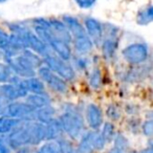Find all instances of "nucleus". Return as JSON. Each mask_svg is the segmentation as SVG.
Wrapping results in <instances>:
<instances>
[{
  "instance_id": "obj_1",
  "label": "nucleus",
  "mask_w": 153,
  "mask_h": 153,
  "mask_svg": "<svg viewBox=\"0 0 153 153\" xmlns=\"http://www.w3.org/2000/svg\"><path fill=\"white\" fill-rule=\"evenodd\" d=\"M36 35L56 53L58 57L65 61H69L71 58V48L68 43L60 39L53 30L51 22L44 19H37L35 21Z\"/></svg>"
},
{
  "instance_id": "obj_2",
  "label": "nucleus",
  "mask_w": 153,
  "mask_h": 153,
  "mask_svg": "<svg viewBox=\"0 0 153 153\" xmlns=\"http://www.w3.org/2000/svg\"><path fill=\"white\" fill-rule=\"evenodd\" d=\"M5 63L10 66L15 76L19 78H30L35 76V70L40 66L42 59L40 56L35 53L33 51L25 48L19 53L12 58H4Z\"/></svg>"
},
{
  "instance_id": "obj_3",
  "label": "nucleus",
  "mask_w": 153,
  "mask_h": 153,
  "mask_svg": "<svg viewBox=\"0 0 153 153\" xmlns=\"http://www.w3.org/2000/svg\"><path fill=\"white\" fill-rule=\"evenodd\" d=\"M62 130L70 138L76 140L84 131V117L76 106L67 104L59 119Z\"/></svg>"
},
{
  "instance_id": "obj_4",
  "label": "nucleus",
  "mask_w": 153,
  "mask_h": 153,
  "mask_svg": "<svg viewBox=\"0 0 153 153\" xmlns=\"http://www.w3.org/2000/svg\"><path fill=\"white\" fill-rule=\"evenodd\" d=\"M43 62H44V65H46L51 71L61 76L65 81H72L76 78V71L74 67L69 65L67 61L61 59L58 56L53 55V53L43 58Z\"/></svg>"
},
{
  "instance_id": "obj_5",
  "label": "nucleus",
  "mask_w": 153,
  "mask_h": 153,
  "mask_svg": "<svg viewBox=\"0 0 153 153\" xmlns=\"http://www.w3.org/2000/svg\"><path fill=\"white\" fill-rule=\"evenodd\" d=\"M35 111L36 109L26 102H18V101L11 102L1 109L2 115L22 121H34Z\"/></svg>"
},
{
  "instance_id": "obj_6",
  "label": "nucleus",
  "mask_w": 153,
  "mask_h": 153,
  "mask_svg": "<svg viewBox=\"0 0 153 153\" xmlns=\"http://www.w3.org/2000/svg\"><path fill=\"white\" fill-rule=\"evenodd\" d=\"M30 121H23L19 127H17L14 131L9 133L5 140L11 150L12 149L18 150L22 147L32 146L30 145Z\"/></svg>"
},
{
  "instance_id": "obj_7",
  "label": "nucleus",
  "mask_w": 153,
  "mask_h": 153,
  "mask_svg": "<svg viewBox=\"0 0 153 153\" xmlns=\"http://www.w3.org/2000/svg\"><path fill=\"white\" fill-rule=\"evenodd\" d=\"M106 144V140L103 138L99 130H92L82 133L78 149L81 153H94V151L104 149Z\"/></svg>"
},
{
  "instance_id": "obj_8",
  "label": "nucleus",
  "mask_w": 153,
  "mask_h": 153,
  "mask_svg": "<svg viewBox=\"0 0 153 153\" xmlns=\"http://www.w3.org/2000/svg\"><path fill=\"white\" fill-rule=\"evenodd\" d=\"M38 74L40 79L43 81V83H46L47 86L51 90L58 92L60 94H64L67 92L68 86L67 83L61 76L56 74L53 71H51L46 65H42L38 67Z\"/></svg>"
},
{
  "instance_id": "obj_9",
  "label": "nucleus",
  "mask_w": 153,
  "mask_h": 153,
  "mask_svg": "<svg viewBox=\"0 0 153 153\" xmlns=\"http://www.w3.org/2000/svg\"><path fill=\"white\" fill-rule=\"evenodd\" d=\"M125 61L132 65H140L148 60L149 48L145 43H133L126 46L122 51Z\"/></svg>"
},
{
  "instance_id": "obj_10",
  "label": "nucleus",
  "mask_w": 153,
  "mask_h": 153,
  "mask_svg": "<svg viewBox=\"0 0 153 153\" xmlns=\"http://www.w3.org/2000/svg\"><path fill=\"white\" fill-rule=\"evenodd\" d=\"M27 94V90L24 88V86L21 83V78H18L14 82L2 84L0 86V97L10 102L23 99Z\"/></svg>"
},
{
  "instance_id": "obj_11",
  "label": "nucleus",
  "mask_w": 153,
  "mask_h": 153,
  "mask_svg": "<svg viewBox=\"0 0 153 153\" xmlns=\"http://www.w3.org/2000/svg\"><path fill=\"white\" fill-rule=\"evenodd\" d=\"M85 117L88 126L92 130H99L103 125V121H104L103 111L97 104L90 103L87 105L85 110Z\"/></svg>"
},
{
  "instance_id": "obj_12",
  "label": "nucleus",
  "mask_w": 153,
  "mask_h": 153,
  "mask_svg": "<svg viewBox=\"0 0 153 153\" xmlns=\"http://www.w3.org/2000/svg\"><path fill=\"white\" fill-rule=\"evenodd\" d=\"M85 27L92 43L100 44L101 41H103V27L100 22L94 18H87L85 20Z\"/></svg>"
},
{
  "instance_id": "obj_13",
  "label": "nucleus",
  "mask_w": 153,
  "mask_h": 153,
  "mask_svg": "<svg viewBox=\"0 0 153 153\" xmlns=\"http://www.w3.org/2000/svg\"><path fill=\"white\" fill-rule=\"evenodd\" d=\"M69 147L68 143L64 140H46V143L39 147L36 153H65Z\"/></svg>"
},
{
  "instance_id": "obj_14",
  "label": "nucleus",
  "mask_w": 153,
  "mask_h": 153,
  "mask_svg": "<svg viewBox=\"0 0 153 153\" xmlns=\"http://www.w3.org/2000/svg\"><path fill=\"white\" fill-rule=\"evenodd\" d=\"M117 48V35L113 34L107 36L102 41V53L106 60H112Z\"/></svg>"
},
{
  "instance_id": "obj_15",
  "label": "nucleus",
  "mask_w": 153,
  "mask_h": 153,
  "mask_svg": "<svg viewBox=\"0 0 153 153\" xmlns=\"http://www.w3.org/2000/svg\"><path fill=\"white\" fill-rule=\"evenodd\" d=\"M63 19L66 27L68 28L70 35H71V39H76L87 35L85 28L82 26V24L76 18L71 17V16H65Z\"/></svg>"
},
{
  "instance_id": "obj_16",
  "label": "nucleus",
  "mask_w": 153,
  "mask_h": 153,
  "mask_svg": "<svg viewBox=\"0 0 153 153\" xmlns=\"http://www.w3.org/2000/svg\"><path fill=\"white\" fill-rule=\"evenodd\" d=\"M21 83L28 94H42L45 92V85L40 78L30 76L26 79H21Z\"/></svg>"
},
{
  "instance_id": "obj_17",
  "label": "nucleus",
  "mask_w": 153,
  "mask_h": 153,
  "mask_svg": "<svg viewBox=\"0 0 153 153\" xmlns=\"http://www.w3.org/2000/svg\"><path fill=\"white\" fill-rule=\"evenodd\" d=\"M25 102L30 104L35 109L41 108V107L51 105V100L49 96L45 92L42 94H30L25 97Z\"/></svg>"
},
{
  "instance_id": "obj_18",
  "label": "nucleus",
  "mask_w": 153,
  "mask_h": 153,
  "mask_svg": "<svg viewBox=\"0 0 153 153\" xmlns=\"http://www.w3.org/2000/svg\"><path fill=\"white\" fill-rule=\"evenodd\" d=\"M55 108L51 105H47V106L36 109L34 120H37V122L39 123L48 124L49 122L55 120Z\"/></svg>"
},
{
  "instance_id": "obj_19",
  "label": "nucleus",
  "mask_w": 153,
  "mask_h": 153,
  "mask_svg": "<svg viewBox=\"0 0 153 153\" xmlns=\"http://www.w3.org/2000/svg\"><path fill=\"white\" fill-rule=\"evenodd\" d=\"M22 120L14 119L7 115L0 117V134H9L12 131L19 127L22 123Z\"/></svg>"
},
{
  "instance_id": "obj_20",
  "label": "nucleus",
  "mask_w": 153,
  "mask_h": 153,
  "mask_svg": "<svg viewBox=\"0 0 153 153\" xmlns=\"http://www.w3.org/2000/svg\"><path fill=\"white\" fill-rule=\"evenodd\" d=\"M51 22V25L53 30L55 32V34L59 37L60 39H62L63 41H65L66 43L70 44L71 42V35H70L68 28L66 27V25L64 23H62L61 21H58V20H53Z\"/></svg>"
},
{
  "instance_id": "obj_21",
  "label": "nucleus",
  "mask_w": 153,
  "mask_h": 153,
  "mask_svg": "<svg viewBox=\"0 0 153 153\" xmlns=\"http://www.w3.org/2000/svg\"><path fill=\"white\" fill-rule=\"evenodd\" d=\"M45 129H46V140H58L63 133L61 124L57 119L53 120L48 124H45Z\"/></svg>"
},
{
  "instance_id": "obj_22",
  "label": "nucleus",
  "mask_w": 153,
  "mask_h": 153,
  "mask_svg": "<svg viewBox=\"0 0 153 153\" xmlns=\"http://www.w3.org/2000/svg\"><path fill=\"white\" fill-rule=\"evenodd\" d=\"M74 44L76 51L79 53H81V55L88 53L92 49V46H94V43L90 40L88 35L80 37V38L74 39Z\"/></svg>"
},
{
  "instance_id": "obj_23",
  "label": "nucleus",
  "mask_w": 153,
  "mask_h": 153,
  "mask_svg": "<svg viewBox=\"0 0 153 153\" xmlns=\"http://www.w3.org/2000/svg\"><path fill=\"white\" fill-rule=\"evenodd\" d=\"M19 76H15L12 69L10 68V66L7 63L0 62V83L5 84V83H11L14 82L15 80H17Z\"/></svg>"
},
{
  "instance_id": "obj_24",
  "label": "nucleus",
  "mask_w": 153,
  "mask_h": 153,
  "mask_svg": "<svg viewBox=\"0 0 153 153\" xmlns=\"http://www.w3.org/2000/svg\"><path fill=\"white\" fill-rule=\"evenodd\" d=\"M103 84V76L100 68L94 67L89 74V85L92 89L98 90L102 87Z\"/></svg>"
},
{
  "instance_id": "obj_25",
  "label": "nucleus",
  "mask_w": 153,
  "mask_h": 153,
  "mask_svg": "<svg viewBox=\"0 0 153 153\" xmlns=\"http://www.w3.org/2000/svg\"><path fill=\"white\" fill-rule=\"evenodd\" d=\"M153 20V9L151 5L145 7L144 10L138 13L137 15V22L140 25H147Z\"/></svg>"
},
{
  "instance_id": "obj_26",
  "label": "nucleus",
  "mask_w": 153,
  "mask_h": 153,
  "mask_svg": "<svg viewBox=\"0 0 153 153\" xmlns=\"http://www.w3.org/2000/svg\"><path fill=\"white\" fill-rule=\"evenodd\" d=\"M102 130H101V135L103 136L106 143L111 142L113 140V136H114V125H113L111 122H106L102 126Z\"/></svg>"
},
{
  "instance_id": "obj_27",
  "label": "nucleus",
  "mask_w": 153,
  "mask_h": 153,
  "mask_svg": "<svg viewBox=\"0 0 153 153\" xmlns=\"http://www.w3.org/2000/svg\"><path fill=\"white\" fill-rule=\"evenodd\" d=\"M112 140H113V144H114V146L113 147H115V148L124 151V152H125V150L128 148V145H129V143H128L126 136L123 135L122 133L114 134Z\"/></svg>"
},
{
  "instance_id": "obj_28",
  "label": "nucleus",
  "mask_w": 153,
  "mask_h": 153,
  "mask_svg": "<svg viewBox=\"0 0 153 153\" xmlns=\"http://www.w3.org/2000/svg\"><path fill=\"white\" fill-rule=\"evenodd\" d=\"M106 114L108 117V119L111 120V121H117L121 117V110H120V108L117 106L111 104L107 107Z\"/></svg>"
},
{
  "instance_id": "obj_29",
  "label": "nucleus",
  "mask_w": 153,
  "mask_h": 153,
  "mask_svg": "<svg viewBox=\"0 0 153 153\" xmlns=\"http://www.w3.org/2000/svg\"><path fill=\"white\" fill-rule=\"evenodd\" d=\"M142 130H143V133H144L145 135L150 137L153 133V121L152 120L149 119V120H147V121H145V123L143 124V126H142Z\"/></svg>"
},
{
  "instance_id": "obj_30",
  "label": "nucleus",
  "mask_w": 153,
  "mask_h": 153,
  "mask_svg": "<svg viewBox=\"0 0 153 153\" xmlns=\"http://www.w3.org/2000/svg\"><path fill=\"white\" fill-rule=\"evenodd\" d=\"M74 64H76V69L84 70L85 68H87L88 61L85 59V58H78V59H76V61H74Z\"/></svg>"
},
{
  "instance_id": "obj_31",
  "label": "nucleus",
  "mask_w": 153,
  "mask_h": 153,
  "mask_svg": "<svg viewBox=\"0 0 153 153\" xmlns=\"http://www.w3.org/2000/svg\"><path fill=\"white\" fill-rule=\"evenodd\" d=\"M74 1L82 9H89L96 2V0H74Z\"/></svg>"
},
{
  "instance_id": "obj_32",
  "label": "nucleus",
  "mask_w": 153,
  "mask_h": 153,
  "mask_svg": "<svg viewBox=\"0 0 153 153\" xmlns=\"http://www.w3.org/2000/svg\"><path fill=\"white\" fill-rule=\"evenodd\" d=\"M10 152H11V149H10L7 140L0 136V153H10Z\"/></svg>"
},
{
  "instance_id": "obj_33",
  "label": "nucleus",
  "mask_w": 153,
  "mask_h": 153,
  "mask_svg": "<svg viewBox=\"0 0 153 153\" xmlns=\"http://www.w3.org/2000/svg\"><path fill=\"white\" fill-rule=\"evenodd\" d=\"M65 153H81L78 148H71V147H68L67 150L65 151Z\"/></svg>"
},
{
  "instance_id": "obj_34",
  "label": "nucleus",
  "mask_w": 153,
  "mask_h": 153,
  "mask_svg": "<svg viewBox=\"0 0 153 153\" xmlns=\"http://www.w3.org/2000/svg\"><path fill=\"white\" fill-rule=\"evenodd\" d=\"M108 153H124V151H122V150H120V149L113 147V148H111L110 150H109Z\"/></svg>"
},
{
  "instance_id": "obj_35",
  "label": "nucleus",
  "mask_w": 153,
  "mask_h": 153,
  "mask_svg": "<svg viewBox=\"0 0 153 153\" xmlns=\"http://www.w3.org/2000/svg\"><path fill=\"white\" fill-rule=\"evenodd\" d=\"M140 153H153L152 152V148L151 147H148L147 149H145V150H143Z\"/></svg>"
},
{
  "instance_id": "obj_36",
  "label": "nucleus",
  "mask_w": 153,
  "mask_h": 153,
  "mask_svg": "<svg viewBox=\"0 0 153 153\" xmlns=\"http://www.w3.org/2000/svg\"><path fill=\"white\" fill-rule=\"evenodd\" d=\"M5 0H0V2H4Z\"/></svg>"
},
{
  "instance_id": "obj_37",
  "label": "nucleus",
  "mask_w": 153,
  "mask_h": 153,
  "mask_svg": "<svg viewBox=\"0 0 153 153\" xmlns=\"http://www.w3.org/2000/svg\"><path fill=\"white\" fill-rule=\"evenodd\" d=\"M0 111H1V104H0Z\"/></svg>"
}]
</instances>
